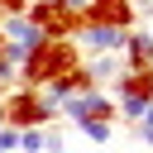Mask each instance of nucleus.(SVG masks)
<instances>
[{
	"label": "nucleus",
	"instance_id": "nucleus-1",
	"mask_svg": "<svg viewBox=\"0 0 153 153\" xmlns=\"http://www.w3.org/2000/svg\"><path fill=\"white\" fill-rule=\"evenodd\" d=\"M72 67H81V48L72 38H38V48L19 62V86L29 91H48L57 76H67Z\"/></svg>",
	"mask_w": 153,
	"mask_h": 153
},
{
	"label": "nucleus",
	"instance_id": "nucleus-2",
	"mask_svg": "<svg viewBox=\"0 0 153 153\" xmlns=\"http://www.w3.org/2000/svg\"><path fill=\"white\" fill-rule=\"evenodd\" d=\"M0 120L10 129H48L57 120V110L43 100V91H29V86H14L0 96Z\"/></svg>",
	"mask_w": 153,
	"mask_h": 153
},
{
	"label": "nucleus",
	"instance_id": "nucleus-3",
	"mask_svg": "<svg viewBox=\"0 0 153 153\" xmlns=\"http://www.w3.org/2000/svg\"><path fill=\"white\" fill-rule=\"evenodd\" d=\"M24 19H29L43 38H76V33H81V10H72L67 0H29Z\"/></svg>",
	"mask_w": 153,
	"mask_h": 153
},
{
	"label": "nucleus",
	"instance_id": "nucleus-4",
	"mask_svg": "<svg viewBox=\"0 0 153 153\" xmlns=\"http://www.w3.org/2000/svg\"><path fill=\"white\" fill-rule=\"evenodd\" d=\"M110 86H115V96H110L115 110L139 124V115L153 105V72H143V67H120V76H115Z\"/></svg>",
	"mask_w": 153,
	"mask_h": 153
},
{
	"label": "nucleus",
	"instance_id": "nucleus-5",
	"mask_svg": "<svg viewBox=\"0 0 153 153\" xmlns=\"http://www.w3.org/2000/svg\"><path fill=\"white\" fill-rule=\"evenodd\" d=\"M57 115H67L72 124H115L120 120V110H115V100L105 96V91H86V96H72Z\"/></svg>",
	"mask_w": 153,
	"mask_h": 153
},
{
	"label": "nucleus",
	"instance_id": "nucleus-6",
	"mask_svg": "<svg viewBox=\"0 0 153 153\" xmlns=\"http://www.w3.org/2000/svg\"><path fill=\"white\" fill-rule=\"evenodd\" d=\"M134 19H139V10L129 5V0H86V10H81V24H96V29H134Z\"/></svg>",
	"mask_w": 153,
	"mask_h": 153
},
{
	"label": "nucleus",
	"instance_id": "nucleus-7",
	"mask_svg": "<svg viewBox=\"0 0 153 153\" xmlns=\"http://www.w3.org/2000/svg\"><path fill=\"white\" fill-rule=\"evenodd\" d=\"M124 38H129L124 29H96V24H81V33H76L72 43L81 48V57H86V53H96V57H120V53H124Z\"/></svg>",
	"mask_w": 153,
	"mask_h": 153
},
{
	"label": "nucleus",
	"instance_id": "nucleus-8",
	"mask_svg": "<svg viewBox=\"0 0 153 153\" xmlns=\"http://www.w3.org/2000/svg\"><path fill=\"white\" fill-rule=\"evenodd\" d=\"M124 67H143V72H153V33H143V29H129V38H124Z\"/></svg>",
	"mask_w": 153,
	"mask_h": 153
},
{
	"label": "nucleus",
	"instance_id": "nucleus-9",
	"mask_svg": "<svg viewBox=\"0 0 153 153\" xmlns=\"http://www.w3.org/2000/svg\"><path fill=\"white\" fill-rule=\"evenodd\" d=\"M120 67H124L120 57H86V76H91V81H96L100 91H105V86H110V81L120 76Z\"/></svg>",
	"mask_w": 153,
	"mask_h": 153
},
{
	"label": "nucleus",
	"instance_id": "nucleus-10",
	"mask_svg": "<svg viewBox=\"0 0 153 153\" xmlns=\"http://www.w3.org/2000/svg\"><path fill=\"white\" fill-rule=\"evenodd\" d=\"M43 143H48V129H19V148L24 153H43Z\"/></svg>",
	"mask_w": 153,
	"mask_h": 153
},
{
	"label": "nucleus",
	"instance_id": "nucleus-11",
	"mask_svg": "<svg viewBox=\"0 0 153 153\" xmlns=\"http://www.w3.org/2000/svg\"><path fill=\"white\" fill-rule=\"evenodd\" d=\"M76 129H81L91 143H110V139H115V124H76Z\"/></svg>",
	"mask_w": 153,
	"mask_h": 153
},
{
	"label": "nucleus",
	"instance_id": "nucleus-12",
	"mask_svg": "<svg viewBox=\"0 0 153 153\" xmlns=\"http://www.w3.org/2000/svg\"><path fill=\"white\" fill-rule=\"evenodd\" d=\"M139 139H143V143L153 148V105H148V110L139 115Z\"/></svg>",
	"mask_w": 153,
	"mask_h": 153
},
{
	"label": "nucleus",
	"instance_id": "nucleus-13",
	"mask_svg": "<svg viewBox=\"0 0 153 153\" xmlns=\"http://www.w3.org/2000/svg\"><path fill=\"white\" fill-rule=\"evenodd\" d=\"M29 10V0H0V19H10V14H24Z\"/></svg>",
	"mask_w": 153,
	"mask_h": 153
},
{
	"label": "nucleus",
	"instance_id": "nucleus-14",
	"mask_svg": "<svg viewBox=\"0 0 153 153\" xmlns=\"http://www.w3.org/2000/svg\"><path fill=\"white\" fill-rule=\"evenodd\" d=\"M43 153H62V134H57V129H48V143H43Z\"/></svg>",
	"mask_w": 153,
	"mask_h": 153
},
{
	"label": "nucleus",
	"instance_id": "nucleus-15",
	"mask_svg": "<svg viewBox=\"0 0 153 153\" xmlns=\"http://www.w3.org/2000/svg\"><path fill=\"white\" fill-rule=\"evenodd\" d=\"M129 5H134V10H148V5H153V0H129Z\"/></svg>",
	"mask_w": 153,
	"mask_h": 153
},
{
	"label": "nucleus",
	"instance_id": "nucleus-16",
	"mask_svg": "<svg viewBox=\"0 0 153 153\" xmlns=\"http://www.w3.org/2000/svg\"><path fill=\"white\" fill-rule=\"evenodd\" d=\"M67 5H72V10H86V0H67Z\"/></svg>",
	"mask_w": 153,
	"mask_h": 153
},
{
	"label": "nucleus",
	"instance_id": "nucleus-17",
	"mask_svg": "<svg viewBox=\"0 0 153 153\" xmlns=\"http://www.w3.org/2000/svg\"><path fill=\"white\" fill-rule=\"evenodd\" d=\"M5 129H10V124H5V120H0V134H5Z\"/></svg>",
	"mask_w": 153,
	"mask_h": 153
},
{
	"label": "nucleus",
	"instance_id": "nucleus-18",
	"mask_svg": "<svg viewBox=\"0 0 153 153\" xmlns=\"http://www.w3.org/2000/svg\"><path fill=\"white\" fill-rule=\"evenodd\" d=\"M0 153H5V148H0Z\"/></svg>",
	"mask_w": 153,
	"mask_h": 153
},
{
	"label": "nucleus",
	"instance_id": "nucleus-19",
	"mask_svg": "<svg viewBox=\"0 0 153 153\" xmlns=\"http://www.w3.org/2000/svg\"><path fill=\"white\" fill-rule=\"evenodd\" d=\"M0 43H5V38H0Z\"/></svg>",
	"mask_w": 153,
	"mask_h": 153
}]
</instances>
